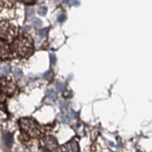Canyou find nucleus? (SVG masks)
Instances as JSON below:
<instances>
[{"mask_svg":"<svg viewBox=\"0 0 152 152\" xmlns=\"http://www.w3.org/2000/svg\"><path fill=\"white\" fill-rule=\"evenodd\" d=\"M61 148L63 152H79V147H78V143L74 140L70 141L63 145Z\"/></svg>","mask_w":152,"mask_h":152,"instance_id":"obj_5","label":"nucleus"},{"mask_svg":"<svg viewBox=\"0 0 152 152\" xmlns=\"http://www.w3.org/2000/svg\"><path fill=\"white\" fill-rule=\"evenodd\" d=\"M34 24L36 27H40L41 25V21L38 19H35V21H34Z\"/></svg>","mask_w":152,"mask_h":152,"instance_id":"obj_8","label":"nucleus"},{"mask_svg":"<svg viewBox=\"0 0 152 152\" xmlns=\"http://www.w3.org/2000/svg\"><path fill=\"white\" fill-rule=\"evenodd\" d=\"M19 125L22 131L30 136L34 138L40 135V129L39 125L31 118H22L19 121Z\"/></svg>","mask_w":152,"mask_h":152,"instance_id":"obj_2","label":"nucleus"},{"mask_svg":"<svg viewBox=\"0 0 152 152\" xmlns=\"http://www.w3.org/2000/svg\"><path fill=\"white\" fill-rule=\"evenodd\" d=\"M17 34V30L12 24L7 21L0 22V39L2 40H11Z\"/></svg>","mask_w":152,"mask_h":152,"instance_id":"obj_3","label":"nucleus"},{"mask_svg":"<svg viewBox=\"0 0 152 152\" xmlns=\"http://www.w3.org/2000/svg\"><path fill=\"white\" fill-rule=\"evenodd\" d=\"M5 145H7L8 147L10 148L12 145V142H13V139H12V136L11 134H7V135H5Z\"/></svg>","mask_w":152,"mask_h":152,"instance_id":"obj_7","label":"nucleus"},{"mask_svg":"<svg viewBox=\"0 0 152 152\" xmlns=\"http://www.w3.org/2000/svg\"><path fill=\"white\" fill-rule=\"evenodd\" d=\"M50 59H51V62H52V63H55L56 62V57L54 56H51V57H50Z\"/></svg>","mask_w":152,"mask_h":152,"instance_id":"obj_12","label":"nucleus"},{"mask_svg":"<svg viewBox=\"0 0 152 152\" xmlns=\"http://www.w3.org/2000/svg\"><path fill=\"white\" fill-rule=\"evenodd\" d=\"M12 50L19 56H29L34 51L32 40L28 36H21L16 38L12 45Z\"/></svg>","mask_w":152,"mask_h":152,"instance_id":"obj_1","label":"nucleus"},{"mask_svg":"<svg viewBox=\"0 0 152 152\" xmlns=\"http://www.w3.org/2000/svg\"><path fill=\"white\" fill-rule=\"evenodd\" d=\"M41 145L43 148H45L47 151H54L58 147L57 141L54 137L51 135H47L41 138Z\"/></svg>","mask_w":152,"mask_h":152,"instance_id":"obj_4","label":"nucleus"},{"mask_svg":"<svg viewBox=\"0 0 152 152\" xmlns=\"http://www.w3.org/2000/svg\"><path fill=\"white\" fill-rule=\"evenodd\" d=\"M46 12H47V9L45 8H41V9L39 10V13H40L41 15H44L46 14Z\"/></svg>","mask_w":152,"mask_h":152,"instance_id":"obj_10","label":"nucleus"},{"mask_svg":"<svg viewBox=\"0 0 152 152\" xmlns=\"http://www.w3.org/2000/svg\"><path fill=\"white\" fill-rule=\"evenodd\" d=\"M11 57V50L7 43H0V59H8Z\"/></svg>","mask_w":152,"mask_h":152,"instance_id":"obj_6","label":"nucleus"},{"mask_svg":"<svg viewBox=\"0 0 152 152\" xmlns=\"http://www.w3.org/2000/svg\"><path fill=\"white\" fill-rule=\"evenodd\" d=\"M36 1L37 0H23V2L25 4H34Z\"/></svg>","mask_w":152,"mask_h":152,"instance_id":"obj_11","label":"nucleus"},{"mask_svg":"<svg viewBox=\"0 0 152 152\" xmlns=\"http://www.w3.org/2000/svg\"><path fill=\"white\" fill-rule=\"evenodd\" d=\"M5 100V95L2 92V90H1V88H0V102L2 101H4Z\"/></svg>","mask_w":152,"mask_h":152,"instance_id":"obj_9","label":"nucleus"}]
</instances>
